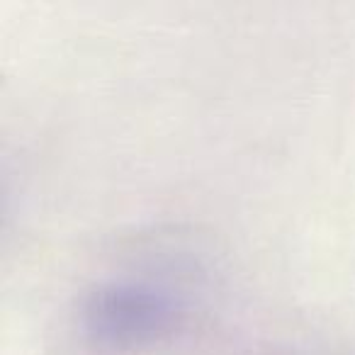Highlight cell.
I'll list each match as a JSON object with an SVG mask.
<instances>
[{"mask_svg": "<svg viewBox=\"0 0 355 355\" xmlns=\"http://www.w3.org/2000/svg\"><path fill=\"white\" fill-rule=\"evenodd\" d=\"M175 309L161 292L141 285H103L90 292L80 324L90 343L110 353H134L171 334Z\"/></svg>", "mask_w": 355, "mask_h": 355, "instance_id": "6da1fadb", "label": "cell"}]
</instances>
